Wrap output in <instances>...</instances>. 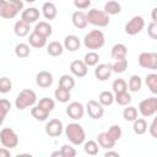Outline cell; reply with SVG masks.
<instances>
[{"label": "cell", "mask_w": 157, "mask_h": 157, "mask_svg": "<svg viewBox=\"0 0 157 157\" xmlns=\"http://www.w3.org/2000/svg\"><path fill=\"white\" fill-rule=\"evenodd\" d=\"M83 150H85V152H86L88 156H96V155L98 153V151H99V147H98L97 141L88 140V141L85 142Z\"/></svg>", "instance_id": "40"}, {"label": "cell", "mask_w": 157, "mask_h": 157, "mask_svg": "<svg viewBox=\"0 0 157 157\" xmlns=\"http://www.w3.org/2000/svg\"><path fill=\"white\" fill-rule=\"evenodd\" d=\"M65 135H66L67 140L75 146L82 145L86 140V132L78 123L67 124V126L65 128Z\"/></svg>", "instance_id": "2"}, {"label": "cell", "mask_w": 157, "mask_h": 157, "mask_svg": "<svg viewBox=\"0 0 157 157\" xmlns=\"http://www.w3.org/2000/svg\"><path fill=\"white\" fill-rule=\"evenodd\" d=\"M97 144H98L99 147H103V148H105V150H110V148H113V147L115 146L117 142L113 141V140L107 135V132L104 131V132H101V134L97 135Z\"/></svg>", "instance_id": "23"}, {"label": "cell", "mask_w": 157, "mask_h": 157, "mask_svg": "<svg viewBox=\"0 0 157 157\" xmlns=\"http://www.w3.org/2000/svg\"><path fill=\"white\" fill-rule=\"evenodd\" d=\"M147 121L144 118H136L132 121V130L137 135H144L147 131Z\"/></svg>", "instance_id": "27"}, {"label": "cell", "mask_w": 157, "mask_h": 157, "mask_svg": "<svg viewBox=\"0 0 157 157\" xmlns=\"http://www.w3.org/2000/svg\"><path fill=\"white\" fill-rule=\"evenodd\" d=\"M63 45H64V49H66V50H69V52H76V50L80 49L81 42H80V39H78L77 36H75V34H69V36H66V37L64 38Z\"/></svg>", "instance_id": "17"}, {"label": "cell", "mask_w": 157, "mask_h": 157, "mask_svg": "<svg viewBox=\"0 0 157 157\" xmlns=\"http://www.w3.org/2000/svg\"><path fill=\"white\" fill-rule=\"evenodd\" d=\"M31 115L38 121H45L49 117V113L43 108H40L39 105H33L31 109Z\"/></svg>", "instance_id": "31"}, {"label": "cell", "mask_w": 157, "mask_h": 157, "mask_svg": "<svg viewBox=\"0 0 157 157\" xmlns=\"http://www.w3.org/2000/svg\"><path fill=\"white\" fill-rule=\"evenodd\" d=\"M10 155H11L10 148H6V147H0V157H9Z\"/></svg>", "instance_id": "49"}, {"label": "cell", "mask_w": 157, "mask_h": 157, "mask_svg": "<svg viewBox=\"0 0 157 157\" xmlns=\"http://www.w3.org/2000/svg\"><path fill=\"white\" fill-rule=\"evenodd\" d=\"M66 114L72 120H80L85 114V107L80 102H71L66 107Z\"/></svg>", "instance_id": "12"}, {"label": "cell", "mask_w": 157, "mask_h": 157, "mask_svg": "<svg viewBox=\"0 0 157 157\" xmlns=\"http://www.w3.org/2000/svg\"><path fill=\"white\" fill-rule=\"evenodd\" d=\"M107 135L113 140V141H118V140H120V137H121V134H123V131H121V128H120V125H118V124H114V125H112L107 131Z\"/></svg>", "instance_id": "39"}, {"label": "cell", "mask_w": 157, "mask_h": 157, "mask_svg": "<svg viewBox=\"0 0 157 157\" xmlns=\"http://www.w3.org/2000/svg\"><path fill=\"white\" fill-rule=\"evenodd\" d=\"M39 10L37 7H27L21 11V20L27 22L28 25L34 23L39 20Z\"/></svg>", "instance_id": "14"}, {"label": "cell", "mask_w": 157, "mask_h": 157, "mask_svg": "<svg viewBox=\"0 0 157 157\" xmlns=\"http://www.w3.org/2000/svg\"><path fill=\"white\" fill-rule=\"evenodd\" d=\"M36 83L42 88H48L53 85V75L47 70H42L36 75Z\"/></svg>", "instance_id": "13"}, {"label": "cell", "mask_w": 157, "mask_h": 157, "mask_svg": "<svg viewBox=\"0 0 157 157\" xmlns=\"http://www.w3.org/2000/svg\"><path fill=\"white\" fill-rule=\"evenodd\" d=\"M23 10L22 0H0V17L11 20Z\"/></svg>", "instance_id": "1"}, {"label": "cell", "mask_w": 157, "mask_h": 157, "mask_svg": "<svg viewBox=\"0 0 157 157\" xmlns=\"http://www.w3.org/2000/svg\"><path fill=\"white\" fill-rule=\"evenodd\" d=\"M103 11L105 13H108L109 16L110 15H118V13L121 12V5L118 1H115V0H109V1H107L104 4Z\"/></svg>", "instance_id": "26"}, {"label": "cell", "mask_w": 157, "mask_h": 157, "mask_svg": "<svg viewBox=\"0 0 157 157\" xmlns=\"http://www.w3.org/2000/svg\"><path fill=\"white\" fill-rule=\"evenodd\" d=\"M23 1H26V2H29V4H32V2H34L36 0H23Z\"/></svg>", "instance_id": "53"}, {"label": "cell", "mask_w": 157, "mask_h": 157, "mask_svg": "<svg viewBox=\"0 0 157 157\" xmlns=\"http://www.w3.org/2000/svg\"><path fill=\"white\" fill-rule=\"evenodd\" d=\"M0 142L6 148H15L18 145V136L11 128H4L0 131Z\"/></svg>", "instance_id": "6"}, {"label": "cell", "mask_w": 157, "mask_h": 157, "mask_svg": "<svg viewBox=\"0 0 157 157\" xmlns=\"http://www.w3.org/2000/svg\"><path fill=\"white\" fill-rule=\"evenodd\" d=\"M11 88H12L11 80L9 77H6V76L0 77V93L6 94V93H9L11 91Z\"/></svg>", "instance_id": "44"}, {"label": "cell", "mask_w": 157, "mask_h": 157, "mask_svg": "<svg viewBox=\"0 0 157 157\" xmlns=\"http://www.w3.org/2000/svg\"><path fill=\"white\" fill-rule=\"evenodd\" d=\"M156 11H157V7H155L152 10V21L153 22H157V17H156Z\"/></svg>", "instance_id": "51"}, {"label": "cell", "mask_w": 157, "mask_h": 157, "mask_svg": "<svg viewBox=\"0 0 157 157\" xmlns=\"http://www.w3.org/2000/svg\"><path fill=\"white\" fill-rule=\"evenodd\" d=\"M112 67L110 64H97L94 69V76L99 81H105L112 76Z\"/></svg>", "instance_id": "16"}, {"label": "cell", "mask_w": 157, "mask_h": 157, "mask_svg": "<svg viewBox=\"0 0 157 157\" xmlns=\"http://www.w3.org/2000/svg\"><path fill=\"white\" fill-rule=\"evenodd\" d=\"M112 71L117 72V74H123L126 69H128V59H120V60H115L113 64H110Z\"/></svg>", "instance_id": "37"}, {"label": "cell", "mask_w": 157, "mask_h": 157, "mask_svg": "<svg viewBox=\"0 0 157 157\" xmlns=\"http://www.w3.org/2000/svg\"><path fill=\"white\" fill-rule=\"evenodd\" d=\"M99 61V55L94 52V50H91L88 53L85 54L83 56V63L87 65V66H96Z\"/></svg>", "instance_id": "36"}, {"label": "cell", "mask_w": 157, "mask_h": 157, "mask_svg": "<svg viewBox=\"0 0 157 157\" xmlns=\"http://www.w3.org/2000/svg\"><path fill=\"white\" fill-rule=\"evenodd\" d=\"M54 97L60 103H67L70 101V98H71V94H70V91H67V90L61 88V87L58 86V88L54 92Z\"/></svg>", "instance_id": "33"}, {"label": "cell", "mask_w": 157, "mask_h": 157, "mask_svg": "<svg viewBox=\"0 0 157 157\" xmlns=\"http://www.w3.org/2000/svg\"><path fill=\"white\" fill-rule=\"evenodd\" d=\"M87 23L93 25L96 27H107L109 25V15L105 13L103 10H97V9H91L86 13Z\"/></svg>", "instance_id": "5"}, {"label": "cell", "mask_w": 157, "mask_h": 157, "mask_svg": "<svg viewBox=\"0 0 157 157\" xmlns=\"http://www.w3.org/2000/svg\"><path fill=\"white\" fill-rule=\"evenodd\" d=\"M105 43V38L102 31L99 29H92L91 32H88L85 37H83V44L87 49L91 50H96V49H101Z\"/></svg>", "instance_id": "4"}, {"label": "cell", "mask_w": 157, "mask_h": 157, "mask_svg": "<svg viewBox=\"0 0 157 157\" xmlns=\"http://www.w3.org/2000/svg\"><path fill=\"white\" fill-rule=\"evenodd\" d=\"M145 83L153 94L157 93V74H148L145 78Z\"/></svg>", "instance_id": "38"}, {"label": "cell", "mask_w": 157, "mask_h": 157, "mask_svg": "<svg viewBox=\"0 0 157 157\" xmlns=\"http://www.w3.org/2000/svg\"><path fill=\"white\" fill-rule=\"evenodd\" d=\"M71 21H72V25L76 27V28H78V29H83V28H86L87 27V18H86V13L83 12V11H75L74 13H72V16H71Z\"/></svg>", "instance_id": "18"}, {"label": "cell", "mask_w": 157, "mask_h": 157, "mask_svg": "<svg viewBox=\"0 0 157 157\" xmlns=\"http://www.w3.org/2000/svg\"><path fill=\"white\" fill-rule=\"evenodd\" d=\"M132 98H131V94L128 92V91H124V92H119V93H114V102H117L119 105H129L131 103Z\"/></svg>", "instance_id": "29"}, {"label": "cell", "mask_w": 157, "mask_h": 157, "mask_svg": "<svg viewBox=\"0 0 157 157\" xmlns=\"http://www.w3.org/2000/svg\"><path fill=\"white\" fill-rule=\"evenodd\" d=\"M47 39L48 38H45V37H43V36H40L33 31L28 36V44L33 48H43L47 45Z\"/></svg>", "instance_id": "21"}, {"label": "cell", "mask_w": 157, "mask_h": 157, "mask_svg": "<svg viewBox=\"0 0 157 157\" xmlns=\"http://www.w3.org/2000/svg\"><path fill=\"white\" fill-rule=\"evenodd\" d=\"M37 102V94L33 90H29V88H25L22 90L17 97H16V101H15V105L18 110H23L28 107H33Z\"/></svg>", "instance_id": "3"}, {"label": "cell", "mask_w": 157, "mask_h": 157, "mask_svg": "<svg viewBox=\"0 0 157 157\" xmlns=\"http://www.w3.org/2000/svg\"><path fill=\"white\" fill-rule=\"evenodd\" d=\"M47 53L52 56H60L64 53V45L60 42L53 40L47 45Z\"/></svg>", "instance_id": "25"}, {"label": "cell", "mask_w": 157, "mask_h": 157, "mask_svg": "<svg viewBox=\"0 0 157 157\" xmlns=\"http://www.w3.org/2000/svg\"><path fill=\"white\" fill-rule=\"evenodd\" d=\"M110 55L114 60H120V59H125L128 55V48L125 44L123 43H117L112 47L110 50Z\"/></svg>", "instance_id": "20"}, {"label": "cell", "mask_w": 157, "mask_h": 157, "mask_svg": "<svg viewBox=\"0 0 157 157\" xmlns=\"http://www.w3.org/2000/svg\"><path fill=\"white\" fill-rule=\"evenodd\" d=\"M37 105H39L40 108H43L44 110H47L48 113H50L54 109V107H55V102L52 98H49V97H43V98L39 99V102H38Z\"/></svg>", "instance_id": "43"}, {"label": "cell", "mask_w": 157, "mask_h": 157, "mask_svg": "<svg viewBox=\"0 0 157 157\" xmlns=\"http://www.w3.org/2000/svg\"><path fill=\"white\" fill-rule=\"evenodd\" d=\"M85 108H86V112H87L88 117H90L91 119H93V120L101 119V118L103 117V114H104V108H103V105H102L98 101H94V99L88 101Z\"/></svg>", "instance_id": "10"}, {"label": "cell", "mask_w": 157, "mask_h": 157, "mask_svg": "<svg viewBox=\"0 0 157 157\" xmlns=\"http://www.w3.org/2000/svg\"><path fill=\"white\" fill-rule=\"evenodd\" d=\"M88 66L83 63V60H74L70 64V71L76 77H85L87 75Z\"/></svg>", "instance_id": "15"}, {"label": "cell", "mask_w": 157, "mask_h": 157, "mask_svg": "<svg viewBox=\"0 0 157 157\" xmlns=\"http://www.w3.org/2000/svg\"><path fill=\"white\" fill-rule=\"evenodd\" d=\"M33 31H34V32H37L38 34H40V36H43V37L48 38V37H50V36H52V33H53V27H52V25H50L49 22L39 21V22L36 25V27H34V29H33Z\"/></svg>", "instance_id": "22"}, {"label": "cell", "mask_w": 157, "mask_h": 157, "mask_svg": "<svg viewBox=\"0 0 157 157\" xmlns=\"http://www.w3.org/2000/svg\"><path fill=\"white\" fill-rule=\"evenodd\" d=\"M144 28H145L144 17L142 16H134L125 25V33L129 36H135V34H139Z\"/></svg>", "instance_id": "9"}, {"label": "cell", "mask_w": 157, "mask_h": 157, "mask_svg": "<svg viewBox=\"0 0 157 157\" xmlns=\"http://www.w3.org/2000/svg\"><path fill=\"white\" fill-rule=\"evenodd\" d=\"M31 54V49H29V44L27 43H18L15 47V55L17 58L25 59Z\"/></svg>", "instance_id": "32"}, {"label": "cell", "mask_w": 157, "mask_h": 157, "mask_svg": "<svg viewBox=\"0 0 157 157\" xmlns=\"http://www.w3.org/2000/svg\"><path fill=\"white\" fill-rule=\"evenodd\" d=\"M55 156H60V157H63L60 151H55V152H53V153H52V157H55Z\"/></svg>", "instance_id": "52"}, {"label": "cell", "mask_w": 157, "mask_h": 157, "mask_svg": "<svg viewBox=\"0 0 157 157\" xmlns=\"http://www.w3.org/2000/svg\"><path fill=\"white\" fill-rule=\"evenodd\" d=\"M59 87L65 88L67 91H71L75 87V78L71 75H67V74L61 75L60 78H59Z\"/></svg>", "instance_id": "30"}, {"label": "cell", "mask_w": 157, "mask_h": 157, "mask_svg": "<svg viewBox=\"0 0 157 157\" xmlns=\"http://www.w3.org/2000/svg\"><path fill=\"white\" fill-rule=\"evenodd\" d=\"M147 34L151 39H156L157 38V22H150L147 25Z\"/></svg>", "instance_id": "46"}, {"label": "cell", "mask_w": 157, "mask_h": 157, "mask_svg": "<svg viewBox=\"0 0 157 157\" xmlns=\"http://www.w3.org/2000/svg\"><path fill=\"white\" fill-rule=\"evenodd\" d=\"M98 102H99L103 107L112 105L113 102H114V94H113V92H110V91H102V92L99 93Z\"/></svg>", "instance_id": "34"}, {"label": "cell", "mask_w": 157, "mask_h": 157, "mask_svg": "<svg viewBox=\"0 0 157 157\" xmlns=\"http://www.w3.org/2000/svg\"><path fill=\"white\" fill-rule=\"evenodd\" d=\"M139 112L142 117H152L157 112V98L156 97H148L142 99L139 103Z\"/></svg>", "instance_id": "7"}, {"label": "cell", "mask_w": 157, "mask_h": 157, "mask_svg": "<svg viewBox=\"0 0 157 157\" xmlns=\"http://www.w3.org/2000/svg\"><path fill=\"white\" fill-rule=\"evenodd\" d=\"M29 25L22 20H18L13 26V32L17 37H26L29 34Z\"/></svg>", "instance_id": "24"}, {"label": "cell", "mask_w": 157, "mask_h": 157, "mask_svg": "<svg viewBox=\"0 0 157 157\" xmlns=\"http://www.w3.org/2000/svg\"><path fill=\"white\" fill-rule=\"evenodd\" d=\"M60 152L63 157H75L77 153L75 147H72L71 145H63L60 148Z\"/></svg>", "instance_id": "45"}, {"label": "cell", "mask_w": 157, "mask_h": 157, "mask_svg": "<svg viewBox=\"0 0 157 157\" xmlns=\"http://www.w3.org/2000/svg\"><path fill=\"white\" fill-rule=\"evenodd\" d=\"M10 109H11L10 101L6 99V98H1L0 99V126L2 125V123H4L7 113L10 112Z\"/></svg>", "instance_id": "35"}, {"label": "cell", "mask_w": 157, "mask_h": 157, "mask_svg": "<svg viewBox=\"0 0 157 157\" xmlns=\"http://www.w3.org/2000/svg\"><path fill=\"white\" fill-rule=\"evenodd\" d=\"M147 129H148L151 136H152L153 139H157V118H155V119L152 120L150 128H147Z\"/></svg>", "instance_id": "48"}, {"label": "cell", "mask_w": 157, "mask_h": 157, "mask_svg": "<svg viewBox=\"0 0 157 157\" xmlns=\"http://www.w3.org/2000/svg\"><path fill=\"white\" fill-rule=\"evenodd\" d=\"M137 63L144 69L156 70L157 69V54L153 52H142L137 58Z\"/></svg>", "instance_id": "8"}, {"label": "cell", "mask_w": 157, "mask_h": 157, "mask_svg": "<svg viewBox=\"0 0 157 157\" xmlns=\"http://www.w3.org/2000/svg\"><path fill=\"white\" fill-rule=\"evenodd\" d=\"M112 156L119 157V152H115V151H107V152L104 153V157H112Z\"/></svg>", "instance_id": "50"}, {"label": "cell", "mask_w": 157, "mask_h": 157, "mask_svg": "<svg viewBox=\"0 0 157 157\" xmlns=\"http://www.w3.org/2000/svg\"><path fill=\"white\" fill-rule=\"evenodd\" d=\"M126 83H128V90L130 92H139L142 87V80L139 75H131L129 78V82Z\"/></svg>", "instance_id": "28"}, {"label": "cell", "mask_w": 157, "mask_h": 157, "mask_svg": "<svg viewBox=\"0 0 157 157\" xmlns=\"http://www.w3.org/2000/svg\"><path fill=\"white\" fill-rule=\"evenodd\" d=\"M126 108H124L123 110V118L126 121H134L137 118V109L132 105H125Z\"/></svg>", "instance_id": "41"}, {"label": "cell", "mask_w": 157, "mask_h": 157, "mask_svg": "<svg viewBox=\"0 0 157 157\" xmlns=\"http://www.w3.org/2000/svg\"><path fill=\"white\" fill-rule=\"evenodd\" d=\"M63 130H64L63 123H61V120H59L56 118L50 119L47 123V125H45V134L48 136H50V137H58V136H60L63 134Z\"/></svg>", "instance_id": "11"}, {"label": "cell", "mask_w": 157, "mask_h": 157, "mask_svg": "<svg viewBox=\"0 0 157 157\" xmlns=\"http://www.w3.org/2000/svg\"><path fill=\"white\" fill-rule=\"evenodd\" d=\"M42 13L47 20H54L58 15V9L53 1H47L42 5Z\"/></svg>", "instance_id": "19"}, {"label": "cell", "mask_w": 157, "mask_h": 157, "mask_svg": "<svg viewBox=\"0 0 157 157\" xmlns=\"http://www.w3.org/2000/svg\"><path fill=\"white\" fill-rule=\"evenodd\" d=\"M112 88L114 93H119V92H124L128 91V83L124 78H117L113 81L112 83Z\"/></svg>", "instance_id": "42"}, {"label": "cell", "mask_w": 157, "mask_h": 157, "mask_svg": "<svg viewBox=\"0 0 157 157\" xmlns=\"http://www.w3.org/2000/svg\"><path fill=\"white\" fill-rule=\"evenodd\" d=\"M74 5L78 10H85L91 5V0H74Z\"/></svg>", "instance_id": "47"}]
</instances>
